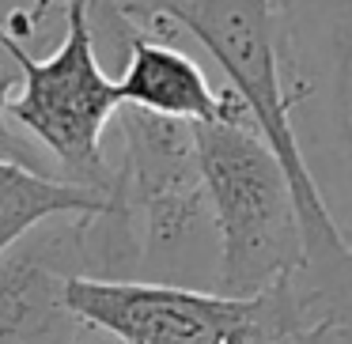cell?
I'll list each match as a JSON object with an SVG mask.
<instances>
[{
    "mask_svg": "<svg viewBox=\"0 0 352 344\" xmlns=\"http://www.w3.org/2000/svg\"><path fill=\"white\" fill-rule=\"evenodd\" d=\"M110 197L87 185L65 182L46 170L0 159V253L12 250L27 231L65 212H107Z\"/></svg>",
    "mask_w": 352,
    "mask_h": 344,
    "instance_id": "9",
    "label": "cell"
},
{
    "mask_svg": "<svg viewBox=\"0 0 352 344\" xmlns=\"http://www.w3.org/2000/svg\"><path fill=\"white\" fill-rule=\"evenodd\" d=\"M76 344H125V341H118V336L102 333V329H95V325H84L76 336Z\"/></svg>",
    "mask_w": 352,
    "mask_h": 344,
    "instance_id": "13",
    "label": "cell"
},
{
    "mask_svg": "<svg viewBox=\"0 0 352 344\" xmlns=\"http://www.w3.org/2000/svg\"><path fill=\"white\" fill-rule=\"evenodd\" d=\"M296 148L352 253V0H273Z\"/></svg>",
    "mask_w": 352,
    "mask_h": 344,
    "instance_id": "5",
    "label": "cell"
},
{
    "mask_svg": "<svg viewBox=\"0 0 352 344\" xmlns=\"http://www.w3.org/2000/svg\"><path fill=\"white\" fill-rule=\"evenodd\" d=\"M12 42L16 38L0 27V159H12V163H23V167H31V170L54 174V167L46 163V155H42L8 117L12 91H16V84H19V69H16V61H12Z\"/></svg>",
    "mask_w": 352,
    "mask_h": 344,
    "instance_id": "10",
    "label": "cell"
},
{
    "mask_svg": "<svg viewBox=\"0 0 352 344\" xmlns=\"http://www.w3.org/2000/svg\"><path fill=\"white\" fill-rule=\"evenodd\" d=\"M129 23L155 34H190L220 69L223 87L243 102L250 122L276 152L292 182L303 227V288L318 299L322 314L352 325V253L337 235L311 174L296 148L280 80L273 0H110Z\"/></svg>",
    "mask_w": 352,
    "mask_h": 344,
    "instance_id": "1",
    "label": "cell"
},
{
    "mask_svg": "<svg viewBox=\"0 0 352 344\" xmlns=\"http://www.w3.org/2000/svg\"><path fill=\"white\" fill-rule=\"evenodd\" d=\"M110 208L129 227L137 280L216 284V227L190 122L125 106L110 122Z\"/></svg>",
    "mask_w": 352,
    "mask_h": 344,
    "instance_id": "2",
    "label": "cell"
},
{
    "mask_svg": "<svg viewBox=\"0 0 352 344\" xmlns=\"http://www.w3.org/2000/svg\"><path fill=\"white\" fill-rule=\"evenodd\" d=\"M107 49H122V72H118V95L122 106H137L160 117H178L190 125L220 122V117L243 110V102L208 80L197 57L186 54L170 34H155L125 19Z\"/></svg>",
    "mask_w": 352,
    "mask_h": 344,
    "instance_id": "8",
    "label": "cell"
},
{
    "mask_svg": "<svg viewBox=\"0 0 352 344\" xmlns=\"http://www.w3.org/2000/svg\"><path fill=\"white\" fill-rule=\"evenodd\" d=\"M292 344H352V325H344L337 318H322L318 325L299 333Z\"/></svg>",
    "mask_w": 352,
    "mask_h": 344,
    "instance_id": "12",
    "label": "cell"
},
{
    "mask_svg": "<svg viewBox=\"0 0 352 344\" xmlns=\"http://www.w3.org/2000/svg\"><path fill=\"white\" fill-rule=\"evenodd\" d=\"M69 303L84 325L125 344H292L326 318L299 276L258 295H223L216 288L163 280L72 276Z\"/></svg>",
    "mask_w": 352,
    "mask_h": 344,
    "instance_id": "4",
    "label": "cell"
},
{
    "mask_svg": "<svg viewBox=\"0 0 352 344\" xmlns=\"http://www.w3.org/2000/svg\"><path fill=\"white\" fill-rule=\"evenodd\" d=\"M54 4L65 8V0H0V27L27 46V38L42 27V19L50 16Z\"/></svg>",
    "mask_w": 352,
    "mask_h": 344,
    "instance_id": "11",
    "label": "cell"
},
{
    "mask_svg": "<svg viewBox=\"0 0 352 344\" xmlns=\"http://www.w3.org/2000/svg\"><path fill=\"white\" fill-rule=\"evenodd\" d=\"M72 276H114L99 212L50 216L0 253V344H76Z\"/></svg>",
    "mask_w": 352,
    "mask_h": 344,
    "instance_id": "7",
    "label": "cell"
},
{
    "mask_svg": "<svg viewBox=\"0 0 352 344\" xmlns=\"http://www.w3.org/2000/svg\"><path fill=\"white\" fill-rule=\"evenodd\" d=\"M197 163L216 227V291L258 295L303 276L307 250L284 163L246 110L193 125Z\"/></svg>",
    "mask_w": 352,
    "mask_h": 344,
    "instance_id": "3",
    "label": "cell"
},
{
    "mask_svg": "<svg viewBox=\"0 0 352 344\" xmlns=\"http://www.w3.org/2000/svg\"><path fill=\"white\" fill-rule=\"evenodd\" d=\"M87 8L91 0H65V34L50 57H34L23 42H12L19 91L8 102V117L46 155L57 178L110 197L107 133L122 110V95L118 80L102 69Z\"/></svg>",
    "mask_w": 352,
    "mask_h": 344,
    "instance_id": "6",
    "label": "cell"
}]
</instances>
